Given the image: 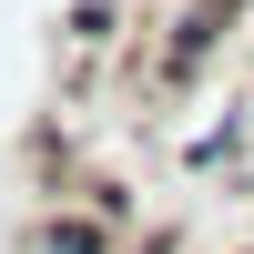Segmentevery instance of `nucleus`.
I'll return each instance as SVG.
<instances>
[{"mask_svg": "<svg viewBox=\"0 0 254 254\" xmlns=\"http://www.w3.org/2000/svg\"><path fill=\"white\" fill-rule=\"evenodd\" d=\"M112 234H102L92 214H71V224H51V234H41V254H102Z\"/></svg>", "mask_w": 254, "mask_h": 254, "instance_id": "nucleus-1", "label": "nucleus"}, {"mask_svg": "<svg viewBox=\"0 0 254 254\" xmlns=\"http://www.w3.org/2000/svg\"><path fill=\"white\" fill-rule=\"evenodd\" d=\"M142 254H163V244H142Z\"/></svg>", "mask_w": 254, "mask_h": 254, "instance_id": "nucleus-2", "label": "nucleus"}]
</instances>
